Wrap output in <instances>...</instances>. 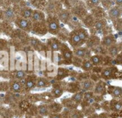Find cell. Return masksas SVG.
<instances>
[{
    "label": "cell",
    "mask_w": 122,
    "mask_h": 118,
    "mask_svg": "<svg viewBox=\"0 0 122 118\" xmlns=\"http://www.w3.org/2000/svg\"><path fill=\"white\" fill-rule=\"evenodd\" d=\"M95 95L94 91H86L84 92V100H88L93 97Z\"/></svg>",
    "instance_id": "16"
},
{
    "label": "cell",
    "mask_w": 122,
    "mask_h": 118,
    "mask_svg": "<svg viewBox=\"0 0 122 118\" xmlns=\"http://www.w3.org/2000/svg\"><path fill=\"white\" fill-rule=\"evenodd\" d=\"M48 105H49L51 113H61L62 110H64V106L61 104V102L59 103V102H56L53 101L49 103Z\"/></svg>",
    "instance_id": "1"
},
{
    "label": "cell",
    "mask_w": 122,
    "mask_h": 118,
    "mask_svg": "<svg viewBox=\"0 0 122 118\" xmlns=\"http://www.w3.org/2000/svg\"><path fill=\"white\" fill-rule=\"evenodd\" d=\"M35 118V117H33V116H31V115H29L26 114V115H25V118Z\"/></svg>",
    "instance_id": "40"
},
{
    "label": "cell",
    "mask_w": 122,
    "mask_h": 118,
    "mask_svg": "<svg viewBox=\"0 0 122 118\" xmlns=\"http://www.w3.org/2000/svg\"><path fill=\"white\" fill-rule=\"evenodd\" d=\"M84 92H83V91L76 92V93H74V94L71 96V99L74 102H76L79 106L81 105V103L82 102V101H83V100H84Z\"/></svg>",
    "instance_id": "7"
},
{
    "label": "cell",
    "mask_w": 122,
    "mask_h": 118,
    "mask_svg": "<svg viewBox=\"0 0 122 118\" xmlns=\"http://www.w3.org/2000/svg\"><path fill=\"white\" fill-rule=\"evenodd\" d=\"M54 99H55L51 94L49 93H44L43 95H41V96L39 97V100H41L43 103H46V104H49L51 102H53Z\"/></svg>",
    "instance_id": "9"
},
{
    "label": "cell",
    "mask_w": 122,
    "mask_h": 118,
    "mask_svg": "<svg viewBox=\"0 0 122 118\" xmlns=\"http://www.w3.org/2000/svg\"><path fill=\"white\" fill-rule=\"evenodd\" d=\"M112 70L107 68V69L104 70L102 72V77H104V78H109V77L112 75Z\"/></svg>",
    "instance_id": "17"
},
{
    "label": "cell",
    "mask_w": 122,
    "mask_h": 118,
    "mask_svg": "<svg viewBox=\"0 0 122 118\" xmlns=\"http://www.w3.org/2000/svg\"><path fill=\"white\" fill-rule=\"evenodd\" d=\"M116 1H117V4H119V5H120V4H122V0H116Z\"/></svg>",
    "instance_id": "41"
},
{
    "label": "cell",
    "mask_w": 122,
    "mask_h": 118,
    "mask_svg": "<svg viewBox=\"0 0 122 118\" xmlns=\"http://www.w3.org/2000/svg\"><path fill=\"white\" fill-rule=\"evenodd\" d=\"M19 26L21 28H26L27 26H28V21L25 19H21L20 21H19Z\"/></svg>",
    "instance_id": "23"
},
{
    "label": "cell",
    "mask_w": 122,
    "mask_h": 118,
    "mask_svg": "<svg viewBox=\"0 0 122 118\" xmlns=\"http://www.w3.org/2000/svg\"><path fill=\"white\" fill-rule=\"evenodd\" d=\"M37 110H38L39 115L44 117V118L48 117L51 114L49 105H48V104H46V103H43V104L38 105L37 106Z\"/></svg>",
    "instance_id": "2"
},
{
    "label": "cell",
    "mask_w": 122,
    "mask_h": 118,
    "mask_svg": "<svg viewBox=\"0 0 122 118\" xmlns=\"http://www.w3.org/2000/svg\"><path fill=\"white\" fill-rule=\"evenodd\" d=\"M72 40H73V42H74L75 44H77V43H79L81 39H80V37H79V36L78 34H74V35L73 36V37H72Z\"/></svg>",
    "instance_id": "29"
},
{
    "label": "cell",
    "mask_w": 122,
    "mask_h": 118,
    "mask_svg": "<svg viewBox=\"0 0 122 118\" xmlns=\"http://www.w3.org/2000/svg\"><path fill=\"white\" fill-rule=\"evenodd\" d=\"M109 118V116L108 113L105 112V113H102L99 114V118Z\"/></svg>",
    "instance_id": "32"
},
{
    "label": "cell",
    "mask_w": 122,
    "mask_h": 118,
    "mask_svg": "<svg viewBox=\"0 0 122 118\" xmlns=\"http://www.w3.org/2000/svg\"><path fill=\"white\" fill-rule=\"evenodd\" d=\"M36 82H35V80L32 78H29L26 80V81L25 82V89L26 91L31 90L36 87Z\"/></svg>",
    "instance_id": "13"
},
{
    "label": "cell",
    "mask_w": 122,
    "mask_h": 118,
    "mask_svg": "<svg viewBox=\"0 0 122 118\" xmlns=\"http://www.w3.org/2000/svg\"><path fill=\"white\" fill-rule=\"evenodd\" d=\"M85 118V115L84 113V112L82 111V110H79V109H74V110H71L69 115V118Z\"/></svg>",
    "instance_id": "6"
},
{
    "label": "cell",
    "mask_w": 122,
    "mask_h": 118,
    "mask_svg": "<svg viewBox=\"0 0 122 118\" xmlns=\"http://www.w3.org/2000/svg\"><path fill=\"white\" fill-rule=\"evenodd\" d=\"M92 63L89 61H86L84 63V65H83V69L86 71H88V70H90L92 68Z\"/></svg>",
    "instance_id": "18"
},
{
    "label": "cell",
    "mask_w": 122,
    "mask_h": 118,
    "mask_svg": "<svg viewBox=\"0 0 122 118\" xmlns=\"http://www.w3.org/2000/svg\"><path fill=\"white\" fill-rule=\"evenodd\" d=\"M91 1H92V3L93 4H97L99 3V0H91Z\"/></svg>",
    "instance_id": "37"
},
{
    "label": "cell",
    "mask_w": 122,
    "mask_h": 118,
    "mask_svg": "<svg viewBox=\"0 0 122 118\" xmlns=\"http://www.w3.org/2000/svg\"><path fill=\"white\" fill-rule=\"evenodd\" d=\"M49 82L47 80L44 78H39L36 80V87L38 88H45L49 87Z\"/></svg>",
    "instance_id": "12"
},
{
    "label": "cell",
    "mask_w": 122,
    "mask_h": 118,
    "mask_svg": "<svg viewBox=\"0 0 122 118\" xmlns=\"http://www.w3.org/2000/svg\"><path fill=\"white\" fill-rule=\"evenodd\" d=\"M118 49L117 47H112L109 49V53L112 56H116L118 54Z\"/></svg>",
    "instance_id": "20"
},
{
    "label": "cell",
    "mask_w": 122,
    "mask_h": 118,
    "mask_svg": "<svg viewBox=\"0 0 122 118\" xmlns=\"http://www.w3.org/2000/svg\"><path fill=\"white\" fill-rule=\"evenodd\" d=\"M99 118V114L94 113L93 114H92L91 115H89V117H87V118Z\"/></svg>",
    "instance_id": "35"
},
{
    "label": "cell",
    "mask_w": 122,
    "mask_h": 118,
    "mask_svg": "<svg viewBox=\"0 0 122 118\" xmlns=\"http://www.w3.org/2000/svg\"><path fill=\"white\" fill-rule=\"evenodd\" d=\"M33 18L34 20H36V21H39L41 19V14L38 12V11H35L33 14Z\"/></svg>",
    "instance_id": "30"
},
{
    "label": "cell",
    "mask_w": 122,
    "mask_h": 118,
    "mask_svg": "<svg viewBox=\"0 0 122 118\" xmlns=\"http://www.w3.org/2000/svg\"><path fill=\"white\" fill-rule=\"evenodd\" d=\"M94 87V84L90 80H87L84 81L82 85H81V88H82L83 92L92 91Z\"/></svg>",
    "instance_id": "8"
},
{
    "label": "cell",
    "mask_w": 122,
    "mask_h": 118,
    "mask_svg": "<svg viewBox=\"0 0 122 118\" xmlns=\"http://www.w3.org/2000/svg\"><path fill=\"white\" fill-rule=\"evenodd\" d=\"M109 104V109L114 112V113H119L122 110V102L118 101L116 100H113L111 101Z\"/></svg>",
    "instance_id": "4"
},
{
    "label": "cell",
    "mask_w": 122,
    "mask_h": 118,
    "mask_svg": "<svg viewBox=\"0 0 122 118\" xmlns=\"http://www.w3.org/2000/svg\"><path fill=\"white\" fill-rule=\"evenodd\" d=\"M120 14V11L118 8H113L112 9L110 10L109 11V15L112 19H117V17H119Z\"/></svg>",
    "instance_id": "15"
},
{
    "label": "cell",
    "mask_w": 122,
    "mask_h": 118,
    "mask_svg": "<svg viewBox=\"0 0 122 118\" xmlns=\"http://www.w3.org/2000/svg\"><path fill=\"white\" fill-rule=\"evenodd\" d=\"M57 28H58V25H57V24L55 21H51L49 24V29H51V30H56V29H57Z\"/></svg>",
    "instance_id": "28"
},
{
    "label": "cell",
    "mask_w": 122,
    "mask_h": 118,
    "mask_svg": "<svg viewBox=\"0 0 122 118\" xmlns=\"http://www.w3.org/2000/svg\"><path fill=\"white\" fill-rule=\"evenodd\" d=\"M61 104L64 106V108H67L69 110H74V109H76L78 107V105L74 102L71 98L69 99H64L61 100Z\"/></svg>",
    "instance_id": "5"
},
{
    "label": "cell",
    "mask_w": 122,
    "mask_h": 118,
    "mask_svg": "<svg viewBox=\"0 0 122 118\" xmlns=\"http://www.w3.org/2000/svg\"><path fill=\"white\" fill-rule=\"evenodd\" d=\"M104 44H106L107 46H110L113 42V39L111 37H107L104 39Z\"/></svg>",
    "instance_id": "21"
},
{
    "label": "cell",
    "mask_w": 122,
    "mask_h": 118,
    "mask_svg": "<svg viewBox=\"0 0 122 118\" xmlns=\"http://www.w3.org/2000/svg\"><path fill=\"white\" fill-rule=\"evenodd\" d=\"M78 35L79 36V37H80V39H81V40H84V39L86 38V34H85V33H84V32H79V33L78 34Z\"/></svg>",
    "instance_id": "34"
},
{
    "label": "cell",
    "mask_w": 122,
    "mask_h": 118,
    "mask_svg": "<svg viewBox=\"0 0 122 118\" xmlns=\"http://www.w3.org/2000/svg\"><path fill=\"white\" fill-rule=\"evenodd\" d=\"M63 93H64V89L59 86L54 87V89L52 90V95L55 99L59 98L63 95Z\"/></svg>",
    "instance_id": "14"
},
{
    "label": "cell",
    "mask_w": 122,
    "mask_h": 118,
    "mask_svg": "<svg viewBox=\"0 0 122 118\" xmlns=\"http://www.w3.org/2000/svg\"></svg>",
    "instance_id": "43"
},
{
    "label": "cell",
    "mask_w": 122,
    "mask_h": 118,
    "mask_svg": "<svg viewBox=\"0 0 122 118\" xmlns=\"http://www.w3.org/2000/svg\"><path fill=\"white\" fill-rule=\"evenodd\" d=\"M109 93L115 99L120 98L122 96V88L119 87H114Z\"/></svg>",
    "instance_id": "11"
},
{
    "label": "cell",
    "mask_w": 122,
    "mask_h": 118,
    "mask_svg": "<svg viewBox=\"0 0 122 118\" xmlns=\"http://www.w3.org/2000/svg\"><path fill=\"white\" fill-rule=\"evenodd\" d=\"M9 88H10V90L14 94H19L21 91V85L20 82L18 81H15V82H12L11 85H10Z\"/></svg>",
    "instance_id": "10"
},
{
    "label": "cell",
    "mask_w": 122,
    "mask_h": 118,
    "mask_svg": "<svg viewBox=\"0 0 122 118\" xmlns=\"http://www.w3.org/2000/svg\"><path fill=\"white\" fill-rule=\"evenodd\" d=\"M105 92H106V84L102 81L99 82L94 87V94L97 95H102L105 94Z\"/></svg>",
    "instance_id": "3"
},
{
    "label": "cell",
    "mask_w": 122,
    "mask_h": 118,
    "mask_svg": "<svg viewBox=\"0 0 122 118\" xmlns=\"http://www.w3.org/2000/svg\"><path fill=\"white\" fill-rule=\"evenodd\" d=\"M5 15L7 18H12L14 16V12L11 9H8L5 12Z\"/></svg>",
    "instance_id": "27"
},
{
    "label": "cell",
    "mask_w": 122,
    "mask_h": 118,
    "mask_svg": "<svg viewBox=\"0 0 122 118\" xmlns=\"http://www.w3.org/2000/svg\"><path fill=\"white\" fill-rule=\"evenodd\" d=\"M76 55L79 57H82L85 55V51L82 49H79L76 51Z\"/></svg>",
    "instance_id": "24"
},
{
    "label": "cell",
    "mask_w": 122,
    "mask_h": 118,
    "mask_svg": "<svg viewBox=\"0 0 122 118\" xmlns=\"http://www.w3.org/2000/svg\"><path fill=\"white\" fill-rule=\"evenodd\" d=\"M58 75H59V76H62V75H64V72H63V70H59V72H58Z\"/></svg>",
    "instance_id": "39"
},
{
    "label": "cell",
    "mask_w": 122,
    "mask_h": 118,
    "mask_svg": "<svg viewBox=\"0 0 122 118\" xmlns=\"http://www.w3.org/2000/svg\"><path fill=\"white\" fill-rule=\"evenodd\" d=\"M51 48L54 50H58L59 49V46L57 43H52L51 44Z\"/></svg>",
    "instance_id": "33"
},
{
    "label": "cell",
    "mask_w": 122,
    "mask_h": 118,
    "mask_svg": "<svg viewBox=\"0 0 122 118\" xmlns=\"http://www.w3.org/2000/svg\"><path fill=\"white\" fill-rule=\"evenodd\" d=\"M64 57L66 58H71V53L69 52H66L64 53Z\"/></svg>",
    "instance_id": "36"
},
{
    "label": "cell",
    "mask_w": 122,
    "mask_h": 118,
    "mask_svg": "<svg viewBox=\"0 0 122 118\" xmlns=\"http://www.w3.org/2000/svg\"><path fill=\"white\" fill-rule=\"evenodd\" d=\"M104 25V23L103 21H97V24H96V28L97 29H101Z\"/></svg>",
    "instance_id": "31"
},
{
    "label": "cell",
    "mask_w": 122,
    "mask_h": 118,
    "mask_svg": "<svg viewBox=\"0 0 122 118\" xmlns=\"http://www.w3.org/2000/svg\"><path fill=\"white\" fill-rule=\"evenodd\" d=\"M31 15H32V11H31V9H26L24 10V16L26 18H29V17L31 16Z\"/></svg>",
    "instance_id": "22"
},
{
    "label": "cell",
    "mask_w": 122,
    "mask_h": 118,
    "mask_svg": "<svg viewBox=\"0 0 122 118\" xmlns=\"http://www.w3.org/2000/svg\"><path fill=\"white\" fill-rule=\"evenodd\" d=\"M16 78L18 79V80H22L25 77V72L22 70H20V71H18L16 73V75H15Z\"/></svg>",
    "instance_id": "19"
},
{
    "label": "cell",
    "mask_w": 122,
    "mask_h": 118,
    "mask_svg": "<svg viewBox=\"0 0 122 118\" xmlns=\"http://www.w3.org/2000/svg\"><path fill=\"white\" fill-rule=\"evenodd\" d=\"M48 118H62L61 113H51L48 117Z\"/></svg>",
    "instance_id": "25"
},
{
    "label": "cell",
    "mask_w": 122,
    "mask_h": 118,
    "mask_svg": "<svg viewBox=\"0 0 122 118\" xmlns=\"http://www.w3.org/2000/svg\"><path fill=\"white\" fill-rule=\"evenodd\" d=\"M35 118H44V117H42V116H41V115H36Z\"/></svg>",
    "instance_id": "42"
},
{
    "label": "cell",
    "mask_w": 122,
    "mask_h": 118,
    "mask_svg": "<svg viewBox=\"0 0 122 118\" xmlns=\"http://www.w3.org/2000/svg\"><path fill=\"white\" fill-rule=\"evenodd\" d=\"M92 60L93 64H99V62H100L99 57V56H97V55L93 56L92 58Z\"/></svg>",
    "instance_id": "26"
},
{
    "label": "cell",
    "mask_w": 122,
    "mask_h": 118,
    "mask_svg": "<svg viewBox=\"0 0 122 118\" xmlns=\"http://www.w3.org/2000/svg\"><path fill=\"white\" fill-rule=\"evenodd\" d=\"M67 16H68V15H67V14H66V13H64V14H63L61 15V18H62V19H66Z\"/></svg>",
    "instance_id": "38"
}]
</instances>
